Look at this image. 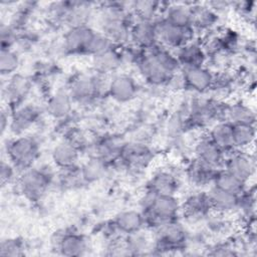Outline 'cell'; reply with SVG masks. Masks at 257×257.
<instances>
[{
    "instance_id": "obj_1",
    "label": "cell",
    "mask_w": 257,
    "mask_h": 257,
    "mask_svg": "<svg viewBox=\"0 0 257 257\" xmlns=\"http://www.w3.org/2000/svg\"><path fill=\"white\" fill-rule=\"evenodd\" d=\"M109 78L107 75L98 73L79 74L69 82L67 90L73 102L90 104L99 96L108 92Z\"/></svg>"
},
{
    "instance_id": "obj_2",
    "label": "cell",
    "mask_w": 257,
    "mask_h": 257,
    "mask_svg": "<svg viewBox=\"0 0 257 257\" xmlns=\"http://www.w3.org/2000/svg\"><path fill=\"white\" fill-rule=\"evenodd\" d=\"M152 232L154 236L151 254H169L183 250L189 241L188 232L178 219L163 223Z\"/></svg>"
},
{
    "instance_id": "obj_3",
    "label": "cell",
    "mask_w": 257,
    "mask_h": 257,
    "mask_svg": "<svg viewBox=\"0 0 257 257\" xmlns=\"http://www.w3.org/2000/svg\"><path fill=\"white\" fill-rule=\"evenodd\" d=\"M56 179V173L49 166L30 167L22 172L17 183L19 191L30 201L40 200Z\"/></svg>"
},
{
    "instance_id": "obj_4",
    "label": "cell",
    "mask_w": 257,
    "mask_h": 257,
    "mask_svg": "<svg viewBox=\"0 0 257 257\" xmlns=\"http://www.w3.org/2000/svg\"><path fill=\"white\" fill-rule=\"evenodd\" d=\"M6 153L8 161L22 172L34 166L40 154V145L36 138L21 135L9 141Z\"/></svg>"
},
{
    "instance_id": "obj_5",
    "label": "cell",
    "mask_w": 257,
    "mask_h": 257,
    "mask_svg": "<svg viewBox=\"0 0 257 257\" xmlns=\"http://www.w3.org/2000/svg\"><path fill=\"white\" fill-rule=\"evenodd\" d=\"M155 26L159 44L173 51L197 38V33L192 26H177L162 16L155 20Z\"/></svg>"
},
{
    "instance_id": "obj_6",
    "label": "cell",
    "mask_w": 257,
    "mask_h": 257,
    "mask_svg": "<svg viewBox=\"0 0 257 257\" xmlns=\"http://www.w3.org/2000/svg\"><path fill=\"white\" fill-rule=\"evenodd\" d=\"M222 168L248 185L255 176L256 160L249 151L233 150L226 154Z\"/></svg>"
},
{
    "instance_id": "obj_7",
    "label": "cell",
    "mask_w": 257,
    "mask_h": 257,
    "mask_svg": "<svg viewBox=\"0 0 257 257\" xmlns=\"http://www.w3.org/2000/svg\"><path fill=\"white\" fill-rule=\"evenodd\" d=\"M135 65L144 80L152 86H166L172 76L149 50L142 51Z\"/></svg>"
},
{
    "instance_id": "obj_8",
    "label": "cell",
    "mask_w": 257,
    "mask_h": 257,
    "mask_svg": "<svg viewBox=\"0 0 257 257\" xmlns=\"http://www.w3.org/2000/svg\"><path fill=\"white\" fill-rule=\"evenodd\" d=\"M185 89L203 94L211 90L214 81V71L207 65L182 67L180 70Z\"/></svg>"
},
{
    "instance_id": "obj_9",
    "label": "cell",
    "mask_w": 257,
    "mask_h": 257,
    "mask_svg": "<svg viewBox=\"0 0 257 257\" xmlns=\"http://www.w3.org/2000/svg\"><path fill=\"white\" fill-rule=\"evenodd\" d=\"M153 158V151L145 142L134 141L125 144L116 163H120L126 169L141 170L148 167Z\"/></svg>"
},
{
    "instance_id": "obj_10",
    "label": "cell",
    "mask_w": 257,
    "mask_h": 257,
    "mask_svg": "<svg viewBox=\"0 0 257 257\" xmlns=\"http://www.w3.org/2000/svg\"><path fill=\"white\" fill-rule=\"evenodd\" d=\"M94 32L95 30L89 25L69 27L61 39L64 52L66 54H86Z\"/></svg>"
},
{
    "instance_id": "obj_11",
    "label": "cell",
    "mask_w": 257,
    "mask_h": 257,
    "mask_svg": "<svg viewBox=\"0 0 257 257\" xmlns=\"http://www.w3.org/2000/svg\"><path fill=\"white\" fill-rule=\"evenodd\" d=\"M226 153L218 147L207 135L200 136L194 144V158L215 169H221Z\"/></svg>"
},
{
    "instance_id": "obj_12",
    "label": "cell",
    "mask_w": 257,
    "mask_h": 257,
    "mask_svg": "<svg viewBox=\"0 0 257 257\" xmlns=\"http://www.w3.org/2000/svg\"><path fill=\"white\" fill-rule=\"evenodd\" d=\"M139 90L136 79L126 73H114L109 78L107 94L117 102H128L133 100Z\"/></svg>"
},
{
    "instance_id": "obj_13",
    "label": "cell",
    "mask_w": 257,
    "mask_h": 257,
    "mask_svg": "<svg viewBox=\"0 0 257 257\" xmlns=\"http://www.w3.org/2000/svg\"><path fill=\"white\" fill-rule=\"evenodd\" d=\"M212 212L207 192L198 191L190 194L182 203L181 214L192 223L205 221Z\"/></svg>"
},
{
    "instance_id": "obj_14",
    "label": "cell",
    "mask_w": 257,
    "mask_h": 257,
    "mask_svg": "<svg viewBox=\"0 0 257 257\" xmlns=\"http://www.w3.org/2000/svg\"><path fill=\"white\" fill-rule=\"evenodd\" d=\"M40 110L32 103H22L13 107L10 112V131L18 136L27 132L39 119Z\"/></svg>"
},
{
    "instance_id": "obj_15",
    "label": "cell",
    "mask_w": 257,
    "mask_h": 257,
    "mask_svg": "<svg viewBox=\"0 0 257 257\" xmlns=\"http://www.w3.org/2000/svg\"><path fill=\"white\" fill-rule=\"evenodd\" d=\"M130 43L143 50L158 44L155 21L136 17L130 30Z\"/></svg>"
},
{
    "instance_id": "obj_16",
    "label": "cell",
    "mask_w": 257,
    "mask_h": 257,
    "mask_svg": "<svg viewBox=\"0 0 257 257\" xmlns=\"http://www.w3.org/2000/svg\"><path fill=\"white\" fill-rule=\"evenodd\" d=\"M180 187L178 173L169 168L156 171L147 183L146 189L160 195H176Z\"/></svg>"
},
{
    "instance_id": "obj_17",
    "label": "cell",
    "mask_w": 257,
    "mask_h": 257,
    "mask_svg": "<svg viewBox=\"0 0 257 257\" xmlns=\"http://www.w3.org/2000/svg\"><path fill=\"white\" fill-rule=\"evenodd\" d=\"M53 243L54 249H56L57 253L63 256H81L88 250V241L86 238L83 235L74 232L57 234Z\"/></svg>"
},
{
    "instance_id": "obj_18",
    "label": "cell",
    "mask_w": 257,
    "mask_h": 257,
    "mask_svg": "<svg viewBox=\"0 0 257 257\" xmlns=\"http://www.w3.org/2000/svg\"><path fill=\"white\" fill-rule=\"evenodd\" d=\"M125 144L126 142L117 136L102 137L94 141L91 150L93 154L91 156H96L109 165L115 164L120 158Z\"/></svg>"
},
{
    "instance_id": "obj_19",
    "label": "cell",
    "mask_w": 257,
    "mask_h": 257,
    "mask_svg": "<svg viewBox=\"0 0 257 257\" xmlns=\"http://www.w3.org/2000/svg\"><path fill=\"white\" fill-rule=\"evenodd\" d=\"M207 195L212 212L226 216L237 212L239 195L221 190L214 186H210Z\"/></svg>"
},
{
    "instance_id": "obj_20",
    "label": "cell",
    "mask_w": 257,
    "mask_h": 257,
    "mask_svg": "<svg viewBox=\"0 0 257 257\" xmlns=\"http://www.w3.org/2000/svg\"><path fill=\"white\" fill-rule=\"evenodd\" d=\"M192 27L198 32L209 34L217 25L219 15L207 3H192Z\"/></svg>"
},
{
    "instance_id": "obj_21",
    "label": "cell",
    "mask_w": 257,
    "mask_h": 257,
    "mask_svg": "<svg viewBox=\"0 0 257 257\" xmlns=\"http://www.w3.org/2000/svg\"><path fill=\"white\" fill-rule=\"evenodd\" d=\"M174 53L182 67L202 66L207 63V55L202 42L194 39L174 50Z\"/></svg>"
},
{
    "instance_id": "obj_22",
    "label": "cell",
    "mask_w": 257,
    "mask_h": 257,
    "mask_svg": "<svg viewBox=\"0 0 257 257\" xmlns=\"http://www.w3.org/2000/svg\"><path fill=\"white\" fill-rule=\"evenodd\" d=\"M80 154V150L74 144L63 139L53 147L51 160L58 170L67 169L78 165Z\"/></svg>"
},
{
    "instance_id": "obj_23",
    "label": "cell",
    "mask_w": 257,
    "mask_h": 257,
    "mask_svg": "<svg viewBox=\"0 0 257 257\" xmlns=\"http://www.w3.org/2000/svg\"><path fill=\"white\" fill-rule=\"evenodd\" d=\"M223 120L235 124H255L256 112L252 106L241 100L225 102Z\"/></svg>"
},
{
    "instance_id": "obj_24",
    "label": "cell",
    "mask_w": 257,
    "mask_h": 257,
    "mask_svg": "<svg viewBox=\"0 0 257 257\" xmlns=\"http://www.w3.org/2000/svg\"><path fill=\"white\" fill-rule=\"evenodd\" d=\"M30 81L27 77L20 74H13L9 77L5 87H3V96L7 103L12 107L20 105L30 91Z\"/></svg>"
},
{
    "instance_id": "obj_25",
    "label": "cell",
    "mask_w": 257,
    "mask_h": 257,
    "mask_svg": "<svg viewBox=\"0 0 257 257\" xmlns=\"http://www.w3.org/2000/svg\"><path fill=\"white\" fill-rule=\"evenodd\" d=\"M122 62L121 54L119 49H117V46L91 56V67L93 72L107 76L109 74H114Z\"/></svg>"
},
{
    "instance_id": "obj_26",
    "label": "cell",
    "mask_w": 257,
    "mask_h": 257,
    "mask_svg": "<svg viewBox=\"0 0 257 257\" xmlns=\"http://www.w3.org/2000/svg\"><path fill=\"white\" fill-rule=\"evenodd\" d=\"M218 169L210 167L205 163L193 158L187 165L185 174L188 181L195 187L211 186Z\"/></svg>"
},
{
    "instance_id": "obj_27",
    "label": "cell",
    "mask_w": 257,
    "mask_h": 257,
    "mask_svg": "<svg viewBox=\"0 0 257 257\" xmlns=\"http://www.w3.org/2000/svg\"><path fill=\"white\" fill-rule=\"evenodd\" d=\"M73 100L66 89H58L52 93L46 103L48 114L55 119H63L67 117L72 110Z\"/></svg>"
},
{
    "instance_id": "obj_28",
    "label": "cell",
    "mask_w": 257,
    "mask_h": 257,
    "mask_svg": "<svg viewBox=\"0 0 257 257\" xmlns=\"http://www.w3.org/2000/svg\"><path fill=\"white\" fill-rule=\"evenodd\" d=\"M112 223L121 236L146 228L145 219L141 210L121 211L115 216V218L112 220Z\"/></svg>"
},
{
    "instance_id": "obj_29",
    "label": "cell",
    "mask_w": 257,
    "mask_h": 257,
    "mask_svg": "<svg viewBox=\"0 0 257 257\" xmlns=\"http://www.w3.org/2000/svg\"><path fill=\"white\" fill-rule=\"evenodd\" d=\"M192 3H165L162 17L177 26H192Z\"/></svg>"
},
{
    "instance_id": "obj_30",
    "label": "cell",
    "mask_w": 257,
    "mask_h": 257,
    "mask_svg": "<svg viewBox=\"0 0 257 257\" xmlns=\"http://www.w3.org/2000/svg\"><path fill=\"white\" fill-rule=\"evenodd\" d=\"M123 246L128 255L151 254L153 248V237L143 230L126 234L122 237Z\"/></svg>"
},
{
    "instance_id": "obj_31",
    "label": "cell",
    "mask_w": 257,
    "mask_h": 257,
    "mask_svg": "<svg viewBox=\"0 0 257 257\" xmlns=\"http://www.w3.org/2000/svg\"><path fill=\"white\" fill-rule=\"evenodd\" d=\"M232 130L233 125L231 123L225 120H219L209 127L207 135L218 147H220L227 154L234 150Z\"/></svg>"
},
{
    "instance_id": "obj_32",
    "label": "cell",
    "mask_w": 257,
    "mask_h": 257,
    "mask_svg": "<svg viewBox=\"0 0 257 257\" xmlns=\"http://www.w3.org/2000/svg\"><path fill=\"white\" fill-rule=\"evenodd\" d=\"M109 164L96 156H90L81 166L80 172L84 183H94L105 177Z\"/></svg>"
},
{
    "instance_id": "obj_33",
    "label": "cell",
    "mask_w": 257,
    "mask_h": 257,
    "mask_svg": "<svg viewBox=\"0 0 257 257\" xmlns=\"http://www.w3.org/2000/svg\"><path fill=\"white\" fill-rule=\"evenodd\" d=\"M232 139L234 150L249 151L255 143L256 125L250 123L233 125Z\"/></svg>"
},
{
    "instance_id": "obj_34",
    "label": "cell",
    "mask_w": 257,
    "mask_h": 257,
    "mask_svg": "<svg viewBox=\"0 0 257 257\" xmlns=\"http://www.w3.org/2000/svg\"><path fill=\"white\" fill-rule=\"evenodd\" d=\"M211 186H214L216 188L236 195H240L247 188L248 185L239 180L237 177H235L228 171H226L225 169L221 168L218 169V171L216 172V175Z\"/></svg>"
},
{
    "instance_id": "obj_35",
    "label": "cell",
    "mask_w": 257,
    "mask_h": 257,
    "mask_svg": "<svg viewBox=\"0 0 257 257\" xmlns=\"http://www.w3.org/2000/svg\"><path fill=\"white\" fill-rule=\"evenodd\" d=\"M20 66L19 54L13 48L1 49L0 52V72L3 76L13 75Z\"/></svg>"
},
{
    "instance_id": "obj_36",
    "label": "cell",
    "mask_w": 257,
    "mask_h": 257,
    "mask_svg": "<svg viewBox=\"0 0 257 257\" xmlns=\"http://www.w3.org/2000/svg\"><path fill=\"white\" fill-rule=\"evenodd\" d=\"M114 46L115 45L103 33H101L100 31H95L88 44L86 54L93 56L95 54L108 50Z\"/></svg>"
},
{
    "instance_id": "obj_37",
    "label": "cell",
    "mask_w": 257,
    "mask_h": 257,
    "mask_svg": "<svg viewBox=\"0 0 257 257\" xmlns=\"http://www.w3.org/2000/svg\"><path fill=\"white\" fill-rule=\"evenodd\" d=\"M24 254V244L19 239L10 238L3 240L0 245V256L17 257Z\"/></svg>"
},
{
    "instance_id": "obj_38",
    "label": "cell",
    "mask_w": 257,
    "mask_h": 257,
    "mask_svg": "<svg viewBox=\"0 0 257 257\" xmlns=\"http://www.w3.org/2000/svg\"><path fill=\"white\" fill-rule=\"evenodd\" d=\"M0 40H1V49L12 48L17 41V32L16 28L11 24L2 23L0 29Z\"/></svg>"
},
{
    "instance_id": "obj_39",
    "label": "cell",
    "mask_w": 257,
    "mask_h": 257,
    "mask_svg": "<svg viewBox=\"0 0 257 257\" xmlns=\"http://www.w3.org/2000/svg\"><path fill=\"white\" fill-rule=\"evenodd\" d=\"M237 248L231 243H219L214 245L210 251H208L209 255L213 256H234L238 255Z\"/></svg>"
},
{
    "instance_id": "obj_40",
    "label": "cell",
    "mask_w": 257,
    "mask_h": 257,
    "mask_svg": "<svg viewBox=\"0 0 257 257\" xmlns=\"http://www.w3.org/2000/svg\"><path fill=\"white\" fill-rule=\"evenodd\" d=\"M0 169H1L0 179H1L2 186H5L6 184L10 183L15 178V175L18 171L10 161H8V162L2 161Z\"/></svg>"
},
{
    "instance_id": "obj_41",
    "label": "cell",
    "mask_w": 257,
    "mask_h": 257,
    "mask_svg": "<svg viewBox=\"0 0 257 257\" xmlns=\"http://www.w3.org/2000/svg\"><path fill=\"white\" fill-rule=\"evenodd\" d=\"M9 123H10V113L8 111L2 110L1 116H0V126H1L2 134L9 127Z\"/></svg>"
}]
</instances>
